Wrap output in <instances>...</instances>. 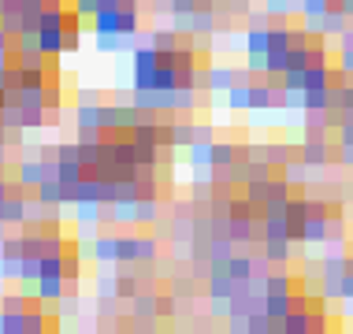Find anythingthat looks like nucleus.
Returning <instances> with one entry per match:
<instances>
[{
  "label": "nucleus",
  "instance_id": "16",
  "mask_svg": "<svg viewBox=\"0 0 353 334\" xmlns=\"http://www.w3.org/2000/svg\"><path fill=\"white\" fill-rule=\"evenodd\" d=\"M149 45L157 52H175L179 45H183V34L175 30V26H171V30H164V26H157V30L149 34Z\"/></svg>",
  "mask_w": 353,
  "mask_h": 334
},
{
  "label": "nucleus",
  "instance_id": "52",
  "mask_svg": "<svg viewBox=\"0 0 353 334\" xmlns=\"http://www.w3.org/2000/svg\"><path fill=\"white\" fill-rule=\"evenodd\" d=\"M346 271H353V256H346Z\"/></svg>",
  "mask_w": 353,
  "mask_h": 334
},
{
  "label": "nucleus",
  "instance_id": "31",
  "mask_svg": "<svg viewBox=\"0 0 353 334\" xmlns=\"http://www.w3.org/2000/svg\"><path fill=\"white\" fill-rule=\"evenodd\" d=\"M101 323H119V298H97Z\"/></svg>",
  "mask_w": 353,
  "mask_h": 334
},
{
  "label": "nucleus",
  "instance_id": "41",
  "mask_svg": "<svg viewBox=\"0 0 353 334\" xmlns=\"http://www.w3.org/2000/svg\"><path fill=\"white\" fill-rule=\"evenodd\" d=\"M97 227L101 223H79V234L74 238H79V242H97Z\"/></svg>",
  "mask_w": 353,
  "mask_h": 334
},
{
  "label": "nucleus",
  "instance_id": "29",
  "mask_svg": "<svg viewBox=\"0 0 353 334\" xmlns=\"http://www.w3.org/2000/svg\"><path fill=\"white\" fill-rule=\"evenodd\" d=\"M264 309H268L272 320H286L290 316V293H268V304H264Z\"/></svg>",
  "mask_w": 353,
  "mask_h": 334
},
{
  "label": "nucleus",
  "instance_id": "2",
  "mask_svg": "<svg viewBox=\"0 0 353 334\" xmlns=\"http://www.w3.org/2000/svg\"><path fill=\"white\" fill-rule=\"evenodd\" d=\"M301 242H290V238H261V253L268 256L272 264H290L294 256H298Z\"/></svg>",
  "mask_w": 353,
  "mask_h": 334
},
{
  "label": "nucleus",
  "instance_id": "30",
  "mask_svg": "<svg viewBox=\"0 0 353 334\" xmlns=\"http://www.w3.org/2000/svg\"><path fill=\"white\" fill-rule=\"evenodd\" d=\"M290 71V49H272L268 52V74H283Z\"/></svg>",
  "mask_w": 353,
  "mask_h": 334
},
{
  "label": "nucleus",
  "instance_id": "13",
  "mask_svg": "<svg viewBox=\"0 0 353 334\" xmlns=\"http://www.w3.org/2000/svg\"><path fill=\"white\" fill-rule=\"evenodd\" d=\"M212 145L216 141H194V145L186 149V160L194 171H212Z\"/></svg>",
  "mask_w": 353,
  "mask_h": 334
},
{
  "label": "nucleus",
  "instance_id": "50",
  "mask_svg": "<svg viewBox=\"0 0 353 334\" xmlns=\"http://www.w3.org/2000/svg\"><path fill=\"white\" fill-rule=\"evenodd\" d=\"M0 67H12V52H0Z\"/></svg>",
  "mask_w": 353,
  "mask_h": 334
},
{
  "label": "nucleus",
  "instance_id": "49",
  "mask_svg": "<svg viewBox=\"0 0 353 334\" xmlns=\"http://www.w3.org/2000/svg\"><path fill=\"white\" fill-rule=\"evenodd\" d=\"M8 167V141H0V171Z\"/></svg>",
  "mask_w": 353,
  "mask_h": 334
},
{
  "label": "nucleus",
  "instance_id": "25",
  "mask_svg": "<svg viewBox=\"0 0 353 334\" xmlns=\"http://www.w3.org/2000/svg\"><path fill=\"white\" fill-rule=\"evenodd\" d=\"M101 104H104V101H101ZM101 104L79 101V108H74V127H101Z\"/></svg>",
  "mask_w": 353,
  "mask_h": 334
},
{
  "label": "nucleus",
  "instance_id": "19",
  "mask_svg": "<svg viewBox=\"0 0 353 334\" xmlns=\"http://www.w3.org/2000/svg\"><path fill=\"white\" fill-rule=\"evenodd\" d=\"M327 242V216H309L305 219V245H320Z\"/></svg>",
  "mask_w": 353,
  "mask_h": 334
},
{
  "label": "nucleus",
  "instance_id": "15",
  "mask_svg": "<svg viewBox=\"0 0 353 334\" xmlns=\"http://www.w3.org/2000/svg\"><path fill=\"white\" fill-rule=\"evenodd\" d=\"M219 108H227V112H250V85H231L227 93H219Z\"/></svg>",
  "mask_w": 353,
  "mask_h": 334
},
{
  "label": "nucleus",
  "instance_id": "36",
  "mask_svg": "<svg viewBox=\"0 0 353 334\" xmlns=\"http://www.w3.org/2000/svg\"><path fill=\"white\" fill-rule=\"evenodd\" d=\"M190 41H194L197 56H212V52H216V41H212V34H190Z\"/></svg>",
  "mask_w": 353,
  "mask_h": 334
},
{
  "label": "nucleus",
  "instance_id": "38",
  "mask_svg": "<svg viewBox=\"0 0 353 334\" xmlns=\"http://www.w3.org/2000/svg\"><path fill=\"white\" fill-rule=\"evenodd\" d=\"M82 49V30H68V41H63V56H74Z\"/></svg>",
  "mask_w": 353,
  "mask_h": 334
},
{
  "label": "nucleus",
  "instance_id": "3",
  "mask_svg": "<svg viewBox=\"0 0 353 334\" xmlns=\"http://www.w3.org/2000/svg\"><path fill=\"white\" fill-rule=\"evenodd\" d=\"M197 104H201V90H194V85H175L171 90V112L175 116H197Z\"/></svg>",
  "mask_w": 353,
  "mask_h": 334
},
{
  "label": "nucleus",
  "instance_id": "17",
  "mask_svg": "<svg viewBox=\"0 0 353 334\" xmlns=\"http://www.w3.org/2000/svg\"><path fill=\"white\" fill-rule=\"evenodd\" d=\"M309 331H312L309 312H290L286 320H275V334H309Z\"/></svg>",
  "mask_w": 353,
  "mask_h": 334
},
{
  "label": "nucleus",
  "instance_id": "14",
  "mask_svg": "<svg viewBox=\"0 0 353 334\" xmlns=\"http://www.w3.org/2000/svg\"><path fill=\"white\" fill-rule=\"evenodd\" d=\"M112 227H138V197L112 205Z\"/></svg>",
  "mask_w": 353,
  "mask_h": 334
},
{
  "label": "nucleus",
  "instance_id": "34",
  "mask_svg": "<svg viewBox=\"0 0 353 334\" xmlns=\"http://www.w3.org/2000/svg\"><path fill=\"white\" fill-rule=\"evenodd\" d=\"M331 8V0H301V19H320Z\"/></svg>",
  "mask_w": 353,
  "mask_h": 334
},
{
  "label": "nucleus",
  "instance_id": "22",
  "mask_svg": "<svg viewBox=\"0 0 353 334\" xmlns=\"http://www.w3.org/2000/svg\"><path fill=\"white\" fill-rule=\"evenodd\" d=\"M253 264H256V256H238V253H234V256H227V260H223V267L234 275L238 282H250V275H253Z\"/></svg>",
  "mask_w": 353,
  "mask_h": 334
},
{
  "label": "nucleus",
  "instance_id": "53",
  "mask_svg": "<svg viewBox=\"0 0 353 334\" xmlns=\"http://www.w3.org/2000/svg\"><path fill=\"white\" fill-rule=\"evenodd\" d=\"M4 4H8V0H0V15H4Z\"/></svg>",
  "mask_w": 353,
  "mask_h": 334
},
{
  "label": "nucleus",
  "instance_id": "32",
  "mask_svg": "<svg viewBox=\"0 0 353 334\" xmlns=\"http://www.w3.org/2000/svg\"><path fill=\"white\" fill-rule=\"evenodd\" d=\"M45 108L63 112V85L60 82H45Z\"/></svg>",
  "mask_w": 353,
  "mask_h": 334
},
{
  "label": "nucleus",
  "instance_id": "35",
  "mask_svg": "<svg viewBox=\"0 0 353 334\" xmlns=\"http://www.w3.org/2000/svg\"><path fill=\"white\" fill-rule=\"evenodd\" d=\"M41 260V275H63V256L49 253V256H37Z\"/></svg>",
  "mask_w": 353,
  "mask_h": 334
},
{
  "label": "nucleus",
  "instance_id": "37",
  "mask_svg": "<svg viewBox=\"0 0 353 334\" xmlns=\"http://www.w3.org/2000/svg\"><path fill=\"white\" fill-rule=\"evenodd\" d=\"M283 85H286V90H305V71H298V67H290V71L283 74Z\"/></svg>",
  "mask_w": 353,
  "mask_h": 334
},
{
  "label": "nucleus",
  "instance_id": "4",
  "mask_svg": "<svg viewBox=\"0 0 353 334\" xmlns=\"http://www.w3.org/2000/svg\"><path fill=\"white\" fill-rule=\"evenodd\" d=\"M245 189V200L250 205H268V200L275 197V175H261V178H250V182L242 186Z\"/></svg>",
  "mask_w": 353,
  "mask_h": 334
},
{
  "label": "nucleus",
  "instance_id": "26",
  "mask_svg": "<svg viewBox=\"0 0 353 334\" xmlns=\"http://www.w3.org/2000/svg\"><path fill=\"white\" fill-rule=\"evenodd\" d=\"M294 290H301V282L294 279L290 271H272L268 275V293H294Z\"/></svg>",
  "mask_w": 353,
  "mask_h": 334
},
{
  "label": "nucleus",
  "instance_id": "8",
  "mask_svg": "<svg viewBox=\"0 0 353 334\" xmlns=\"http://www.w3.org/2000/svg\"><path fill=\"white\" fill-rule=\"evenodd\" d=\"M63 41H68V30H63V26H41V30H37V45H41L45 56H63Z\"/></svg>",
  "mask_w": 353,
  "mask_h": 334
},
{
  "label": "nucleus",
  "instance_id": "24",
  "mask_svg": "<svg viewBox=\"0 0 353 334\" xmlns=\"http://www.w3.org/2000/svg\"><path fill=\"white\" fill-rule=\"evenodd\" d=\"M141 256V238L138 234H119V260L116 264H138Z\"/></svg>",
  "mask_w": 353,
  "mask_h": 334
},
{
  "label": "nucleus",
  "instance_id": "10",
  "mask_svg": "<svg viewBox=\"0 0 353 334\" xmlns=\"http://www.w3.org/2000/svg\"><path fill=\"white\" fill-rule=\"evenodd\" d=\"M93 34H123V12L119 8H101L93 15Z\"/></svg>",
  "mask_w": 353,
  "mask_h": 334
},
{
  "label": "nucleus",
  "instance_id": "20",
  "mask_svg": "<svg viewBox=\"0 0 353 334\" xmlns=\"http://www.w3.org/2000/svg\"><path fill=\"white\" fill-rule=\"evenodd\" d=\"M160 223V197H141L138 200V231L141 227H157Z\"/></svg>",
  "mask_w": 353,
  "mask_h": 334
},
{
  "label": "nucleus",
  "instance_id": "27",
  "mask_svg": "<svg viewBox=\"0 0 353 334\" xmlns=\"http://www.w3.org/2000/svg\"><path fill=\"white\" fill-rule=\"evenodd\" d=\"M245 334H275V320L268 316V309L245 316Z\"/></svg>",
  "mask_w": 353,
  "mask_h": 334
},
{
  "label": "nucleus",
  "instance_id": "51",
  "mask_svg": "<svg viewBox=\"0 0 353 334\" xmlns=\"http://www.w3.org/2000/svg\"><path fill=\"white\" fill-rule=\"evenodd\" d=\"M0 334H4V309H0Z\"/></svg>",
  "mask_w": 353,
  "mask_h": 334
},
{
  "label": "nucleus",
  "instance_id": "39",
  "mask_svg": "<svg viewBox=\"0 0 353 334\" xmlns=\"http://www.w3.org/2000/svg\"><path fill=\"white\" fill-rule=\"evenodd\" d=\"M197 0H171V15H194Z\"/></svg>",
  "mask_w": 353,
  "mask_h": 334
},
{
  "label": "nucleus",
  "instance_id": "11",
  "mask_svg": "<svg viewBox=\"0 0 353 334\" xmlns=\"http://www.w3.org/2000/svg\"><path fill=\"white\" fill-rule=\"evenodd\" d=\"M234 160H245V145H231V141H219L212 145V167H231Z\"/></svg>",
  "mask_w": 353,
  "mask_h": 334
},
{
  "label": "nucleus",
  "instance_id": "43",
  "mask_svg": "<svg viewBox=\"0 0 353 334\" xmlns=\"http://www.w3.org/2000/svg\"><path fill=\"white\" fill-rule=\"evenodd\" d=\"M60 160H82L79 156V141H63V145H60Z\"/></svg>",
  "mask_w": 353,
  "mask_h": 334
},
{
  "label": "nucleus",
  "instance_id": "47",
  "mask_svg": "<svg viewBox=\"0 0 353 334\" xmlns=\"http://www.w3.org/2000/svg\"><path fill=\"white\" fill-rule=\"evenodd\" d=\"M346 298H353V271L342 275V301H346Z\"/></svg>",
  "mask_w": 353,
  "mask_h": 334
},
{
  "label": "nucleus",
  "instance_id": "7",
  "mask_svg": "<svg viewBox=\"0 0 353 334\" xmlns=\"http://www.w3.org/2000/svg\"><path fill=\"white\" fill-rule=\"evenodd\" d=\"M353 26V19L342 12V8H327V12L320 15V30H323V37H342Z\"/></svg>",
  "mask_w": 353,
  "mask_h": 334
},
{
  "label": "nucleus",
  "instance_id": "23",
  "mask_svg": "<svg viewBox=\"0 0 353 334\" xmlns=\"http://www.w3.org/2000/svg\"><path fill=\"white\" fill-rule=\"evenodd\" d=\"M194 138H197V123L190 116H179L175 119V149H190Z\"/></svg>",
  "mask_w": 353,
  "mask_h": 334
},
{
  "label": "nucleus",
  "instance_id": "21",
  "mask_svg": "<svg viewBox=\"0 0 353 334\" xmlns=\"http://www.w3.org/2000/svg\"><path fill=\"white\" fill-rule=\"evenodd\" d=\"M331 85V63H309L305 67V90H323Z\"/></svg>",
  "mask_w": 353,
  "mask_h": 334
},
{
  "label": "nucleus",
  "instance_id": "44",
  "mask_svg": "<svg viewBox=\"0 0 353 334\" xmlns=\"http://www.w3.org/2000/svg\"><path fill=\"white\" fill-rule=\"evenodd\" d=\"M175 298H164V293H160V320H168V316H175Z\"/></svg>",
  "mask_w": 353,
  "mask_h": 334
},
{
  "label": "nucleus",
  "instance_id": "33",
  "mask_svg": "<svg viewBox=\"0 0 353 334\" xmlns=\"http://www.w3.org/2000/svg\"><path fill=\"white\" fill-rule=\"evenodd\" d=\"M312 41H316V37L305 30V26H294V23H290V49H309Z\"/></svg>",
  "mask_w": 353,
  "mask_h": 334
},
{
  "label": "nucleus",
  "instance_id": "28",
  "mask_svg": "<svg viewBox=\"0 0 353 334\" xmlns=\"http://www.w3.org/2000/svg\"><path fill=\"white\" fill-rule=\"evenodd\" d=\"M305 108L327 112L331 108V85H323V90H305Z\"/></svg>",
  "mask_w": 353,
  "mask_h": 334
},
{
  "label": "nucleus",
  "instance_id": "1",
  "mask_svg": "<svg viewBox=\"0 0 353 334\" xmlns=\"http://www.w3.org/2000/svg\"><path fill=\"white\" fill-rule=\"evenodd\" d=\"M157 63H160V52L152 45H138L130 49V85L134 90H152V74H157Z\"/></svg>",
  "mask_w": 353,
  "mask_h": 334
},
{
  "label": "nucleus",
  "instance_id": "40",
  "mask_svg": "<svg viewBox=\"0 0 353 334\" xmlns=\"http://www.w3.org/2000/svg\"><path fill=\"white\" fill-rule=\"evenodd\" d=\"M335 138H339V145H353V116L342 123V127L335 130Z\"/></svg>",
  "mask_w": 353,
  "mask_h": 334
},
{
  "label": "nucleus",
  "instance_id": "45",
  "mask_svg": "<svg viewBox=\"0 0 353 334\" xmlns=\"http://www.w3.org/2000/svg\"><path fill=\"white\" fill-rule=\"evenodd\" d=\"M79 101H85V104H101V93L93 90V85H85V90H79Z\"/></svg>",
  "mask_w": 353,
  "mask_h": 334
},
{
  "label": "nucleus",
  "instance_id": "48",
  "mask_svg": "<svg viewBox=\"0 0 353 334\" xmlns=\"http://www.w3.org/2000/svg\"><path fill=\"white\" fill-rule=\"evenodd\" d=\"M339 49H353V26H350V30L339 37Z\"/></svg>",
  "mask_w": 353,
  "mask_h": 334
},
{
  "label": "nucleus",
  "instance_id": "5",
  "mask_svg": "<svg viewBox=\"0 0 353 334\" xmlns=\"http://www.w3.org/2000/svg\"><path fill=\"white\" fill-rule=\"evenodd\" d=\"M116 260H119V234H97V242H93V264L112 267Z\"/></svg>",
  "mask_w": 353,
  "mask_h": 334
},
{
  "label": "nucleus",
  "instance_id": "46",
  "mask_svg": "<svg viewBox=\"0 0 353 334\" xmlns=\"http://www.w3.org/2000/svg\"><path fill=\"white\" fill-rule=\"evenodd\" d=\"M339 194H342V205H353V175L339 186Z\"/></svg>",
  "mask_w": 353,
  "mask_h": 334
},
{
  "label": "nucleus",
  "instance_id": "6",
  "mask_svg": "<svg viewBox=\"0 0 353 334\" xmlns=\"http://www.w3.org/2000/svg\"><path fill=\"white\" fill-rule=\"evenodd\" d=\"M34 293H37V301H60L63 293H68V279L63 275H41V279L34 282Z\"/></svg>",
  "mask_w": 353,
  "mask_h": 334
},
{
  "label": "nucleus",
  "instance_id": "9",
  "mask_svg": "<svg viewBox=\"0 0 353 334\" xmlns=\"http://www.w3.org/2000/svg\"><path fill=\"white\" fill-rule=\"evenodd\" d=\"M34 197L41 200V205H68V189H63V182H60V175L45 178V182H41V186L34 189Z\"/></svg>",
  "mask_w": 353,
  "mask_h": 334
},
{
  "label": "nucleus",
  "instance_id": "18",
  "mask_svg": "<svg viewBox=\"0 0 353 334\" xmlns=\"http://www.w3.org/2000/svg\"><path fill=\"white\" fill-rule=\"evenodd\" d=\"M245 52H272V26H250L245 30Z\"/></svg>",
  "mask_w": 353,
  "mask_h": 334
},
{
  "label": "nucleus",
  "instance_id": "42",
  "mask_svg": "<svg viewBox=\"0 0 353 334\" xmlns=\"http://www.w3.org/2000/svg\"><path fill=\"white\" fill-rule=\"evenodd\" d=\"M335 63L353 79V49H339V60H335Z\"/></svg>",
  "mask_w": 353,
  "mask_h": 334
},
{
  "label": "nucleus",
  "instance_id": "12",
  "mask_svg": "<svg viewBox=\"0 0 353 334\" xmlns=\"http://www.w3.org/2000/svg\"><path fill=\"white\" fill-rule=\"evenodd\" d=\"M127 49H134V37H127V34H97V52L101 56H119Z\"/></svg>",
  "mask_w": 353,
  "mask_h": 334
}]
</instances>
